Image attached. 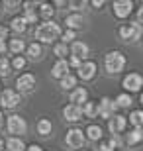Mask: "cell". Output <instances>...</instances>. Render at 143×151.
I'll use <instances>...</instances> for the list:
<instances>
[{
	"label": "cell",
	"mask_w": 143,
	"mask_h": 151,
	"mask_svg": "<svg viewBox=\"0 0 143 151\" xmlns=\"http://www.w3.org/2000/svg\"><path fill=\"white\" fill-rule=\"evenodd\" d=\"M141 106H143V94H141Z\"/></svg>",
	"instance_id": "44"
},
{
	"label": "cell",
	"mask_w": 143,
	"mask_h": 151,
	"mask_svg": "<svg viewBox=\"0 0 143 151\" xmlns=\"http://www.w3.org/2000/svg\"><path fill=\"white\" fill-rule=\"evenodd\" d=\"M132 96L129 94H120L118 98H116V106H120V108H129L132 106Z\"/></svg>",
	"instance_id": "29"
},
{
	"label": "cell",
	"mask_w": 143,
	"mask_h": 151,
	"mask_svg": "<svg viewBox=\"0 0 143 151\" xmlns=\"http://www.w3.org/2000/svg\"><path fill=\"white\" fill-rule=\"evenodd\" d=\"M133 10V2L132 0H116L114 2V14L120 20H124V18H127L129 14H132Z\"/></svg>",
	"instance_id": "9"
},
{
	"label": "cell",
	"mask_w": 143,
	"mask_h": 151,
	"mask_svg": "<svg viewBox=\"0 0 143 151\" xmlns=\"http://www.w3.org/2000/svg\"><path fill=\"white\" fill-rule=\"evenodd\" d=\"M10 67H14V69H18V71H20V69L26 67V59H24L22 55H16V57H14V61L10 63Z\"/></svg>",
	"instance_id": "32"
},
{
	"label": "cell",
	"mask_w": 143,
	"mask_h": 151,
	"mask_svg": "<svg viewBox=\"0 0 143 151\" xmlns=\"http://www.w3.org/2000/svg\"><path fill=\"white\" fill-rule=\"evenodd\" d=\"M53 51H55V55L59 57V59H63V57L67 55V51H69V49H67V45H65V43H57Z\"/></svg>",
	"instance_id": "33"
},
{
	"label": "cell",
	"mask_w": 143,
	"mask_h": 151,
	"mask_svg": "<svg viewBox=\"0 0 143 151\" xmlns=\"http://www.w3.org/2000/svg\"><path fill=\"white\" fill-rule=\"evenodd\" d=\"M75 84H77V78L73 77V75H65V77L61 78V86H63L65 90H73Z\"/></svg>",
	"instance_id": "26"
},
{
	"label": "cell",
	"mask_w": 143,
	"mask_h": 151,
	"mask_svg": "<svg viewBox=\"0 0 143 151\" xmlns=\"http://www.w3.org/2000/svg\"><path fill=\"white\" fill-rule=\"evenodd\" d=\"M28 55L32 57V59H39V57H41V45L35 43V41L29 43L28 45Z\"/></svg>",
	"instance_id": "28"
},
{
	"label": "cell",
	"mask_w": 143,
	"mask_h": 151,
	"mask_svg": "<svg viewBox=\"0 0 143 151\" xmlns=\"http://www.w3.org/2000/svg\"><path fill=\"white\" fill-rule=\"evenodd\" d=\"M129 122H132L135 128L141 129V128H143V110H135V112H132V116H129Z\"/></svg>",
	"instance_id": "24"
},
{
	"label": "cell",
	"mask_w": 143,
	"mask_h": 151,
	"mask_svg": "<svg viewBox=\"0 0 143 151\" xmlns=\"http://www.w3.org/2000/svg\"><path fill=\"white\" fill-rule=\"evenodd\" d=\"M69 65H73V67H80V61H78V59H77V57H71V61H69Z\"/></svg>",
	"instance_id": "37"
},
{
	"label": "cell",
	"mask_w": 143,
	"mask_h": 151,
	"mask_svg": "<svg viewBox=\"0 0 143 151\" xmlns=\"http://www.w3.org/2000/svg\"><path fill=\"white\" fill-rule=\"evenodd\" d=\"M59 35H61V26L55 24L53 20L39 24L37 28H35V39H39L41 43H51V41H55Z\"/></svg>",
	"instance_id": "1"
},
{
	"label": "cell",
	"mask_w": 143,
	"mask_h": 151,
	"mask_svg": "<svg viewBox=\"0 0 143 151\" xmlns=\"http://www.w3.org/2000/svg\"><path fill=\"white\" fill-rule=\"evenodd\" d=\"M0 104L4 108H16L20 104V94L12 88H6L2 94H0Z\"/></svg>",
	"instance_id": "7"
},
{
	"label": "cell",
	"mask_w": 143,
	"mask_h": 151,
	"mask_svg": "<svg viewBox=\"0 0 143 151\" xmlns=\"http://www.w3.org/2000/svg\"><path fill=\"white\" fill-rule=\"evenodd\" d=\"M139 141H143V129L135 128V129H132V132L127 134V143H129V145H135V143H139Z\"/></svg>",
	"instance_id": "22"
},
{
	"label": "cell",
	"mask_w": 143,
	"mask_h": 151,
	"mask_svg": "<svg viewBox=\"0 0 143 151\" xmlns=\"http://www.w3.org/2000/svg\"><path fill=\"white\" fill-rule=\"evenodd\" d=\"M65 141H67V145H69V147H75V149H77V147H83V143H84L83 129H77V128L69 129V132H67Z\"/></svg>",
	"instance_id": "10"
},
{
	"label": "cell",
	"mask_w": 143,
	"mask_h": 151,
	"mask_svg": "<svg viewBox=\"0 0 143 151\" xmlns=\"http://www.w3.org/2000/svg\"><path fill=\"white\" fill-rule=\"evenodd\" d=\"M0 151H4V141H2V137H0Z\"/></svg>",
	"instance_id": "43"
},
{
	"label": "cell",
	"mask_w": 143,
	"mask_h": 151,
	"mask_svg": "<svg viewBox=\"0 0 143 151\" xmlns=\"http://www.w3.org/2000/svg\"><path fill=\"white\" fill-rule=\"evenodd\" d=\"M88 55V45L84 41H73L71 45V57H77L78 61H83Z\"/></svg>",
	"instance_id": "13"
},
{
	"label": "cell",
	"mask_w": 143,
	"mask_h": 151,
	"mask_svg": "<svg viewBox=\"0 0 143 151\" xmlns=\"http://www.w3.org/2000/svg\"><path fill=\"white\" fill-rule=\"evenodd\" d=\"M124 88L129 90V92H137L139 88L143 86V77L139 73H129L126 78H124Z\"/></svg>",
	"instance_id": "8"
},
{
	"label": "cell",
	"mask_w": 143,
	"mask_h": 151,
	"mask_svg": "<svg viewBox=\"0 0 143 151\" xmlns=\"http://www.w3.org/2000/svg\"><path fill=\"white\" fill-rule=\"evenodd\" d=\"M137 20H139V24H143V8L139 10V14H137Z\"/></svg>",
	"instance_id": "41"
},
{
	"label": "cell",
	"mask_w": 143,
	"mask_h": 151,
	"mask_svg": "<svg viewBox=\"0 0 143 151\" xmlns=\"http://www.w3.org/2000/svg\"><path fill=\"white\" fill-rule=\"evenodd\" d=\"M6 37H8V28L0 26V39H6Z\"/></svg>",
	"instance_id": "36"
},
{
	"label": "cell",
	"mask_w": 143,
	"mask_h": 151,
	"mask_svg": "<svg viewBox=\"0 0 143 151\" xmlns=\"http://www.w3.org/2000/svg\"><path fill=\"white\" fill-rule=\"evenodd\" d=\"M2 124H4V116H2V112H0V128H2Z\"/></svg>",
	"instance_id": "42"
},
{
	"label": "cell",
	"mask_w": 143,
	"mask_h": 151,
	"mask_svg": "<svg viewBox=\"0 0 143 151\" xmlns=\"http://www.w3.org/2000/svg\"><path fill=\"white\" fill-rule=\"evenodd\" d=\"M120 35L124 39H127V41H135V39H139L143 35V26L139 22L135 24H127V26H124V28H120Z\"/></svg>",
	"instance_id": "4"
},
{
	"label": "cell",
	"mask_w": 143,
	"mask_h": 151,
	"mask_svg": "<svg viewBox=\"0 0 143 151\" xmlns=\"http://www.w3.org/2000/svg\"><path fill=\"white\" fill-rule=\"evenodd\" d=\"M63 116H65V120H69V122H77V120L83 118V110H80V106L69 104V106L63 108Z\"/></svg>",
	"instance_id": "14"
},
{
	"label": "cell",
	"mask_w": 143,
	"mask_h": 151,
	"mask_svg": "<svg viewBox=\"0 0 143 151\" xmlns=\"http://www.w3.org/2000/svg\"><path fill=\"white\" fill-rule=\"evenodd\" d=\"M39 14H41V18H45V22H49L51 18H53V14H55V8H53V4H47V2H43V4H39Z\"/></svg>",
	"instance_id": "21"
},
{
	"label": "cell",
	"mask_w": 143,
	"mask_h": 151,
	"mask_svg": "<svg viewBox=\"0 0 143 151\" xmlns=\"http://www.w3.org/2000/svg\"><path fill=\"white\" fill-rule=\"evenodd\" d=\"M94 73H96V63H94V61H84V63H80V67H78V77L83 78V81L92 78Z\"/></svg>",
	"instance_id": "12"
},
{
	"label": "cell",
	"mask_w": 143,
	"mask_h": 151,
	"mask_svg": "<svg viewBox=\"0 0 143 151\" xmlns=\"http://www.w3.org/2000/svg\"><path fill=\"white\" fill-rule=\"evenodd\" d=\"M80 110H83V114H84V116L92 118V116H96V110H98V106H96L94 102H84V106L80 108Z\"/></svg>",
	"instance_id": "30"
},
{
	"label": "cell",
	"mask_w": 143,
	"mask_h": 151,
	"mask_svg": "<svg viewBox=\"0 0 143 151\" xmlns=\"http://www.w3.org/2000/svg\"><path fill=\"white\" fill-rule=\"evenodd\" d=\"M12 32H16V34H24L26 32V28H28V24H26V20H24L22 16H18V18H14L12 20Z\"/></svg>",
	"instance_id": "20"
},
{
	"label": "cell",
	"mask_w": 143,
	"mask_h": 151,
	"mask_svg": "<svg viewBox=\"0 0 143 151\" xmlns=\"http://www.w3.org/2000/svg\"><path fill=\"white\" fill-rule=\"evenodd\" d=\"M86 135L88 137H90V139H100V137H102V128H100V126H88L86 128Z\"/></svg>",
	"instance_id": "27"
},
{
	"label": "cell",
	"mask_w": 143,
	"mask_h": 151,
	"mask_svg": "<svg viewBox=\"0 0 143 151\" xmlns=\"http://www.w3.org/2000/svg\"><path fill=\"white\" fill-rule=\"evenodd\" d=\"M4 51H6V41L0 39V53H4Z\"/></svg>",
	"instance_id": "40"
},
{
	"label": "cell",
	"mask_w": 143,
	"mask_h": 151,
	"mask_svg": "<svg viewBox=\"0 0 143 151\" xmlns=\"http://www.w3.org/2000/svg\"><path fill=\"white\" fill-rule=\"evenodd\" d=\"M98 106V110H96V114H98L100 118H112L114 116V110H116V102L112 100V98H108V96H104L102 100L96 104Z\"/></svg>",
	"instance_id": "6"
},
{
	"label": "cell",
	"mask_w": 143,
	"mask_h": 151,
	"mask_svg": "<svg viewBox=\"0 0 143 151\" xmlns=\"http://www.w3.org/2000/svg\"><path fill=\"white\" fill-rule=\"evenodd\" d=\"M0 10H2V2H0Z\"/></svg>",
	"instance_id": "45"
},
{
	"label": "cell",
	"mask_w": 143,
	"mask_h": 151,
	"mask_svg": "<svg viewBox=\"0 0 143 151\" xmlns=\"http://www.w3.org/2000/svg\"><path fill=\"white\" fill-rule=\"evenodd\" d=\"M4 6H8L6 10H16V6H20V2H4Z\"/></svg>",
	"instance_id": "35"
},
{
	"label": "cell",
	"mask_w": 143,
	"mask_h": 151,
	"mask_svg": "<svg viewBox=\"0 0 143 151\" xmlns=\"http://www.w3.org/2000/svg\"><path fill=\"white\" fill-rule=\"evenodd\" d=\"M90 4H92V6H96V8H100V6H104V2H102V0H92Z\"/></svg>",
	"instance_id": "38"
},
{
	"label": "cell",
	"mask_w": 143,
	"mask_h": 151,
	"mask_svg": "<svg viewBox=\"0 0 143 151\" xmlns=\"http://www.w3.org/2000/svg\"><path fill=\"white\" fill-rule=\"evenodd\" d=\"M51 75L55 78H63L65 75H69V63L65 61V59H59V61L53 65V71H51Z\"/></svg>",
	"instance_id": "16"
},
{
	"label": "cell",
	"mask_w": 143,
	"mask_h": 151,
	"mask_svg": "<svg viewBox=\"0 0 143 151\" xmlns=\"http://www.w3.org/2000/svg\"><path fill=\"white\" fill-rule=\"evenodd\" d=\"M65 22H67V28L75 32L77 28H83L84 20H83V16H78V14H71V16H67Z\"/></svg>",
	"instance_id": "18"
},
{
	"label": "cell",
	"mask_w": 143,
	"mask_h": 151,
	"mask_svg": "<svg viewBox=\"0 0 143 151\" xmlns=\"http://www.w3.org/2000/svg\"><path fill=\"white\" fill-rule=\"evenodd\" d=\"M8 47H10L12 53H16V55H18V53H22V51L26 49V43H24V39H12Z\"/></svg>",
	"instance_id": "25"
},
{
	"label": "cell",
	"mask_w": 143,
	"mask_h": 151,
	"mask_svg": "<svg viewBox=\"0 0 143 151\" xmlns=\"http://www.w3.org/2000/svg\"><path fill=\"white\" fill-rule=\"evenodd\" d=\"M37 134L39 135H49L51 134V122L47 118H41L37 122Z\"/></svg>",
	"instance_id": "23"
},
{
	"label": "cell",
	"mask_w": 143,
	"mask_h": 151,
	"mask_svg": "<svg viewBox=\"0 0 143 151\" xmlns=\"http://www.w3.org/2000/svg\"><path fill=\"white\" fill-rule=\"evenodd\" d=\"M24 20H26V24H35L37 22V14L33 12V8H32V4L29 2H26L24 4Z\"/></svg>",
	"instance_id": "19"
},
{
	"label": "cell",
	"mask_w": 143,
	"mask_h": 151,
	"mask_svg": "<svg viewBox=\"0 0 143 151\" xmlns=\"http://www.w3.org/2000/svg\"><path fill=\"white\" fill-rule=\"evenodd\" d=\"M75 32H73V29H67L65 34H63V39H65V45H67V41H73V39H75Z\"/></svg>",
	"instance_id": "34"
},
{
	"label": "cell",
	"mask_w": 143,
	"mask_h": 151,
	"mask_svg": "<svg viewBox=\"0 0 143 151\" xmlns=\"http://www.w3.org/2000/svg\"><path fill=\"white\" fill-rule=\"evenodd\" d=\"M28 151H43V149H41L39 145H35V143H33V145H29V147H28Z\"/></svg>",
	"instance_id": "39"
},
{
	"label": "cell",
	"mask_w": 143,
	"mask_h": 151,
	"mask_svg": "<svg viewBox=\"0 0 143 151\" xmlns=\"http://www.w3.org/2000/svg\"><path fill=\"white\" fill-rule=\"evenodd\" d=\"M88 98V92L86 88H83V86H78V88H75L71 92V102L75 104V106H80V104H84Z\"/></svg>",
	"instance_id": "15"
},
{
	"label": "cell",
	"mask_w": 143,
	"mask_h": 151,
	"mask_svg": "<svg viewBox=\"0 0 143 151\" xmlns=\"http://www.w3.org/2000/svg\"><path fill=\"white\" fill-rule=\"evenodd\" d=\"M104 65H106V71L108 73H120L121 69H124V65H126V57L121 55L120 51H110L108 55H106L104 59Z\"/></svg>",
	"instance_id": "2"
},
{
	"label": "cell",
	"mask_w": 143,
	"mask_h": 151,
	"mask_svg": "<svg viewBox=\"0 0 143 151\" xmlns=\"http://www.w3.org/2000/svg\"><path fill=\"white\" fill-rule=\"evenodd\" d=\"M8 75H10V61L0 55V77H8Z\"/></svg>",
	"instance_id": "31"
},
{
	"label": "cell",
	"mask_w": 143,
	"mask_h": 151,
	"mask_svg": "<svg viewBox=\"0 0 143 151\" xmlns=\"http://www.w3.org/2000/svg\"><path fill=\"white\" fill-rule=\"evenodd\" d=\"M4 145H6L8 151H24L26 149V145H24V141L20 139V137H8Z\"/></svg>",
	"instance_id": "17"
},
{
	"label": "cell",
	"mask_w": 143,
	"mask_h": 151,
	"mask_svg": "<svg viewBox=\"0 0 143 151\" xmlns=\"http://www.w3.org/2000/svg\"><path fill=\"white\" fill-rule=\"evenodd\" d=\"M6 128H8V134H12V137H18V135L26 134L28 124H26V120H24L22 116L12 114V116H8V120H6Z\"/></svg>",
	"instance_id": "3"
},
{
	"label": "cell",
	"mask_w": 143,
	"mask_h": 151,
	"mask_svg": "<svg viewBox=\"0 0 143 151\" xmlns=\"http://www.w3.org/2000/svg\"><path fill=\"white\" fill-rule=\"evenodd\" d=\"M126 126H127V120L124 116H112L110 122H108V128H110L112 135H118L120 132H124Z\"/></svg>",
	"instance_id": "11"
},
{
	"label": "cell",
	"mask_w": 143,
	"mask_h": 151,
	"mask_svg": "<svg viewBox=\"0 0 143 151\" xmlns=\"http://www.w3.org/2000/svg\"><path fill=\"white\" fill-rule=\"evenodd\" d=\"M16 88H18V94L20 92H32L35 88V77L32 73H24L18 77L16 81Z\"/></svg>",
	"instance_id": "5"
}]
</instances>
